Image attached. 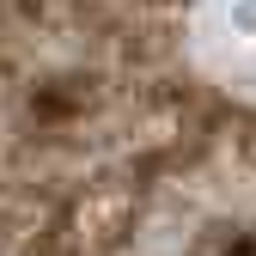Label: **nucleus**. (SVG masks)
Instances as JSON below:
<instances>
[{
	"mask_svg": "<svg viewBox=\"0 0 256 256\" xmlns=\"http://www.w3.org/2000/svg\"><path fill=\"white\" fill-rule=\"evenodd\" d=\"M226 18H232V30H238V37H256V0H232V6H226Z\"/></svg>",
	"mask_w": 256,
	"mask_h": 256,
	"instance_id": "nucleus-1",
	"label": "nucleus"
}]
</instances>
